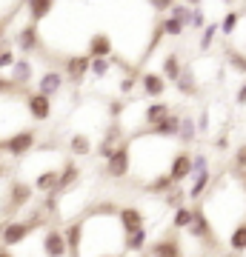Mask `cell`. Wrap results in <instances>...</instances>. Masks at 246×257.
Segmentation results:
<instances>
[{"instance_id":"obj_1","label":"cell","mask_w":246,"mask_h":257,"mask_svg":"<svg viewBox=\"0 0 246 257\" xmlns=\"http://www.w3.org/2000/svg\"><path fill=\"white\" fill-rule=\"evenodd\" d=\"M32 197H35V189H32V183H26V180H15L12 177L9 186H6V197H3V209H0V217H9V220H15V214L23 209H29L32 206Z\"/></svg>"},{"instance_id":"obj_2","label":"cell","mask_w":246,"mask_h":257,"mask_svg":"<svg viewBox=\"0 0 246 257\" xmlns=\"http://www.w3.org/2000/svg\"><path fill=\"white\" fill-rule=\"evenodd\" d=\"M192 211H195V217H192V226L186 229L189 237L203 243V246H209V248H218V231L212 226L206 209H203V206H192Z\"/></svg>"},{"instance_id":"obj_3","label":"cell","mask_w":246,"mask_h":257,"mask_svg":"<svg viewBox=\"0 0 246 257\" xmlns=\"http://www.w3.org/2000/svg\"><path fill=\"white\" fill-rule=\"evenodd\" d=\"M37 143V132L35 128H18L15 135L3 140V152L12 157V160H20V157H26Z\"/></svg>"},{"instance_id":"obj_4","label":"cell","mask_w":246,"mask_h":257,"mask_svg":"<svg viewBox=\"0 0 246 257\" xmlns=\"http://www.w3.org/2000/svg\"><path fill=\"white\" fill-rule=\"evenodd\" d=\"M106 177H112V180H123V177L132 172V140H123L118 146V152L106 160Z\"/></svg>"},{"instance_id":"obj_5","label":"cell","mask_w":246,"mask_h":257,"mask_svg":"<svg viewBox=\"0 0 246 257\" xmlns=\"http://www.w3.org/2000/svg\"><path fill=\"white\" fill-rule=\"evenodd\" d=\"M83 55L89 57V60H112V57H115V40H112V35H106V32L89 35Z\"/></svg>"},{"instance_id":"obj_6","label":"cell","mask_w":246,"mask_h":257,"mask_svg":"<svg viewBox=\"0 0 246 257\" xmlns=\"http://www.w3.org/2000/svg\"><path fill=\"white\" fill-rule=\"evenodd\" d=\"M89 66H92V60L86 55H66L60 72H63V77L72 83V86H80V83L89 77Z\"/></svg>"},{"instance_id":"obj_7","label":"cell","mask_w":246,"mask_h":257,"mask_svg":"<svg viewBox=\"0 0 246 257\" xmlns=\"http://www.w3.org/2000/svg\"><path fill=\"white\" fill-rule=\"evenodd\" d=\"M146 257H183V243L178 237V231H166L163 237L149 243Z\"/></svg>"},{"instance_id":"obj_8","label":"cell","mask_w":246,"mask_h":257,"mask_svg":"<svg viewBox=\"0 0 246 257\" xmlns=\"http://www.w3.org/2000/svg\"><path fill=\"white\" fill-rule=\"evenodd\" d=\"M26 111L35 123H49L52 114H55V103H52V97H46L40 92H29L26 94Z\"/></svg>"},{"instance_id":"obj_9","label":"cell","mask_w":246,"mask_h":257,"mask_svg":"<svg viewBox=\"0 0 246 257\" xmlns=\"http://www.w3.org/2000/svg\"><path fill=\"white\" fill-rule=\"evenodd\" d=\"M35 231V226L26 220V217H15V220H6L3 226V248H15L20 246L23 240Z\"/></svg>"},{"instance_id":"obj_10","label":"cell","mask_w":246,"mask_h":257,"mask_svg":"<svg viewBox=\"0 0 246 257\" xmlns=\"http://www.w3.org/2000/svg\"><path fill=\"white\" fill-rule=\"evenodd\" d=\"M169 177H172L175 186H183V180H189L192 177V152L189 149H178L169 160Z\"/></svg>"},{"instance_id":"obj_11","label":"cell","mask_w":246,"mask_h":257,"mask_svg":"<svg viewBox=\"0 0 246 257\" xmlns=\"http://www.w3.org/2000/svg\"><path fill=\"white\" fill-rule=\"evenodd\" d=\"M40 248H43V257H69L63 229L49 226V229L43 231V237H40Z\"/></svg>"},{"instance_id":"obj_12","label":"cell","mask_w":246,"mask_h":257,"mask_svg":"<svg viewBox=\"0 0 246 257\" xmlns=\"http://www.w3.org/2000/svg\"><path fill=\"white\" fill-rule=\"evenodd\" d=\"M15 46L20 49V55H32V52H43L40 49V26L26 23L15 32Z\"/></svg>"},{"instance_id":"obj_13","label":"cell","mask_w":246,"mask_h":257,"mask_svg":"<svg viewBox=\"0 0 246 257\" xmlns=\"http://www.w3.org/2000/svg\"><path fill=\"white\" fill-rule=\"evenodd\" d=\"M118 223H120V231L123 234H135V231L146 229V214L140 206H123L118 211Z\"/></svg>"},{"instance_id":"obj_14","label":"cell","mask_w":246,"mask_h":257,"mask_svg":"<svg viewBox=\"0 0 246 257\" xmlns=\"http://www.w3.org/2000/svg\"><path fill=\"white\" fill-rule=\"evenodd\" d=\"M178 132H181V111H172L169 117H163L157 126L146 128L149 138H157V140H178Z\"/></svg>"},{"instance_id":"obj_15","label":"cell","mask_w":246,"mask_h":257,"mask_svg":"<svg viewBox=\"0 0 246 257\" xmlns=\"http://www.w3.org/2000/svg\"><path fill=\"white\" fill-rule=\"evenodd\" d=\"M63 83H66V77H63V72H60V69H46V72L37 77V92L55 100V94H60Z\"/></svg>"},{"instance_id":"obj_16","label":"cell","mask_w":246,"mask_h":257,"mask_svg":"<svg viewBox=\"0 0 246 257\" xmlns=\"http://www.w3.org/2000/svg\"><path fill=\"white\" fill-rule=\"evenodd\" d=\"M80 183V166L74 163V160H66L60 166V180H57V194H69L77 189Z\"/></svg>"},{"instance_id":"obj_17","label":"cell","mask_w":246,"mask_h":257,"mask_svg":"<svg viewBox=\"0 0 246 257\" xmlns=\"http://www.w3.org/2000/svg\"><path fill=\"white\" fill-rule=\"evenodd\" d=\"M57 180H60V169H43V172H37L35 180H32V189L35 194H55L57 192Z\"/></svg>"},{"instance_id":"obj_18","label":"cell","mask_w":246,"mask_h":257,"mask_svg":"<svg viewBox=\"0 0 246 257\" xmlns=\"http://www.w3.org/2000/svg\"><path fill=\"white\" fill-rule=\"evenodd\" d=\"M140 92L146 97H152V100H160L166 92V80L160 72H143L140 74Z\"/></svg>"},{"instance_id":"obj_19","label":"cell","mask_w":246,"mask_h":257,"mask_svg":"<svg viewBox=\"0 0 246 257\" xmlns=\"http://www.w3.org/2000/svg\"><path fill=\"white\" fill-rule=\"evenodd\" d=\"M12 83L18 86L20 92H26V86L32 83V77H35V66H32V60L29 57H18V63L12 66Z\"/></svg>"},{"instance_id":"obj_20","label":"cell","mask_w":246,"mask_h":257,"mask_svg":"<svg viewBox=\"0 0 246 257\" xmlns=\"http://www.w3.org/2000/svg\"><path fill=\"white\" fill-rule=\"evenodd\" d=\"M175 89H178V94H183V97H198V92H201L198 72H195L192 66H183V72H181V77H178V83H175Z\"/></svg>"},{"instance_id":"obj_21","label":"cell","mask_w":246,"mask_h":257,"mask_svg":"<svg viewBox=\"0 0 246 257\" xmlns=\"http://www.w3.org/2000/svg\"><path fill=\"white\" fill-rule=\"evenodd\" d=\"M63 237H66V248H69V257H80V248H83V223H80V220L66 223Z\"/></svg>"},{"instance_id":"obj_22","label":"cell","mask_w":246,"mask_h":257,"mask_svg":"<svg viewBox=\"0 0 246 257\" xmlns=\"http://www.w3.org/2000/svg\"><path fill=\"white\" fill-rule=\"evenodd\" d=\"M120 143H123V132H120V126L115 123V126H112L109 132L103 135L101 146H98V155L103 157V163H106V160H109V157L115 155V152H118V146H120Z\"/></svg>"},{"instance_id":"obj_23","label":"cell","mask_w":246,"mask_h":257,"mask_svg":"<svg viewBox=\"0 0 246 257\" xmlns=\"http://www.w3.org/2000/svg\"><path fill=\"white\" fill-rule=\"evenodd\" d=\"M172 111H175V109H172L166 100H152V103L143 109V123H146V128L157 126V123H160L163 117H169Z\"/></svg>"},{"instance_id":"obj_24","label":"cell","mask_w":246,"mask_h":257,"mask_svg":"<svg viewBox=\"0 0 246 257\" xmlns=\"http://www.w3.org/2000/svg\"><path fill=\"white\" fill-rule=\"evenodd\" d=\"M57 6L55 3H49V0H29L26 3V12H29V23H35V26H40L43 20L52 18V12H55Z\"/></svg>"},{"instance_id":"obj_25","label":"cell","mask_w":246,"mask_h":257,"mask_svg":"<svg viewBox=\"0 0 246 257\" xmlns=\"http://www.w3.org/2000/svg\"><path fill=\"white\" fill-rule=\"evenodd\" d=\"M146 248H149V231L146 229H140V231H135V234H126V237H123V254L140 257V254H146Z\"/></svg>"},{"instance_id":"obj_26","label":"cell","mask_w":246,"mask_h":257,"mask_svg":"<svg viewBox=\"0 0 246 257\" xmlns=\"http://www.w3.org/2000/svg\"><path fill=\"white\" fill-rule=\"evenodd\" d=\"M198 120L192 114H181V132H178V140H181V149H189L195 140H198Z\"/></svg>"},{"instance_id":"obj_27","label":"cell","mask_w":246,"mask_h":257,"mask_svg":"<svg viewBox=\"0 0 246 257\" xmlns=\"http://www.w3.org/2000/svg\"><path fill=\"white\" fill-rule=\"evenodd\" d=\"M212 183H215V177H212V169H209V172H203V175H195V177H192V186L186 189L189 200H201L206 192H212Z\"/></svg>"},{"instance_id":"obj_28","label":"cell","mask_w":246,"mask_h":257,"mask_svg":"<svg viewBox=\"0 0 246 257\" xmlns=\"http://www.w3.org/2000/svg\"><path fill=\"white\" fill-rule=\"evenodd\" d=\"M181 72H183L181 55H178V52H169V55L163 57V63H160V74H163V80L166 83H178Z\"/></svg>"},{"instance_id":"obj_29","label":"cell","mask_w":246,"mask_h":257,"mask_svg":"<svg viewBox=\"0 0 246 257\" xmlns=\"http://www.w3.org/2000/svg\"><path fill=\"white\" fill-rule=\"evenodd\" d=\"M172 189H175V183H172V177H169V172H157V175H152L149 183H146V192L157 194V197H166Z\"/></svg>"},{"instance_id":"obj_30","label":"cell","mask_w":246,"mask_h":257,"mask_svg":"<svg viewBox=\"0 0 246 257\" xmlns=\"http://www.w3.org/2000/svg\"><path fill=\"white\" fill-rule=\"evenodd\" d=\"M92 152H95V146H92L89 135L74 132L72 138H69V155H72V157H89Z\"/></svg>"},{"instance_id":"obj_31","label":"cell","mask_w":246,"mask_h":257,"mask_svg":"<svg viewBox=\"0 0 246 257\" xmlns=\"http://www.w3.org/2000/svg\"><path fill=\"white\" fill-rule=\"evenodd\" d=\"M226 243H229V248H232V254H243L246 251V217L237 223V226H232Z\"/></svg>"},{"instance_id":"obj_32","label":"cell","mask_w":246,"mask_h":257,"mask_svg":"<svg viewBox=\"0 0 246 257\" xmlns=\"http://www.w3.org/2000/svg\"><path fill=\"white\" fill-rule=\"evenodd\" d=\"M192 217H195V211H192V206H181L178 211H172V231H186L192 226Z\"/></svg>"},{"instance_id":"obj_33","label":"cell","mask_w":246,"mask_h":257,"mask_svg":"<svg viewBox=\"0 0 246 257\" xmlns=\"http://www.w3.org/2000/svg\"><path fill=\"white\" fill-rule=\"evenodd\" d=\"M160 23H163V35H166V37H183V32L189 29L181 18H175V15H166V18H160Z\"/></svg>"},{"instance_id":"obj_34","label":"cell","mask_w":246,"mask_h":257,"mask_svg":"<svg viewBox=\"0 0 246 257\" xmlns=\"http://www.w3.org/2000/svg\"><path fill=\"white\" fill-rule=\"evenodd\" d=\"M186 200H189L186 189H183V186H175L172 192L163 197V206H166V209H172V211H178L181 206H186Z\"/></svg>"},{"instance_id":"obj_35","label":"cell","mask_w":246,"mask_h":257,"mask_svg":"<svg viewBox=\"0 0 246 257\" xmlns=\"http://www.w3.org/2000/svg\"><path fill=\"white\" fill-rule=\"evenodd\" d=\"M226 66L237 74H246V52H237V49L229 46L226 49Z\"/></svg>"},{"instance_id":"obj_36","label":"cell","mask_w":246,"mask_h":257,"mask_svg":"<svg viewBox=\"0 0 246 257\" xmlns=\"http://www.w3.org/2000/svg\"><path fill=\"white\" fill-rule=\"evenodd\" d=\"M237 23H240V12H237V9H229L226 15H223V20L218 23V26H220V35H223V37H232V35H235V29H237Z\"/></svg>"},{"instance_id":"obj_37","label":"cell","mask_w":246,"mask_h":257,"mask_svg":"<svg viewBox=\"0 0 246 257\" xmlns=\"http://www.w3.org/2000/svg\"><path fill=\"white\" fill-rule=\"evenodd\" d=\"M220 35V26L218 23H209V26L203 29L201 32V43H198V46H201V52H209L212 46H215V37Z\"/></svg>"},{"instance_id":"obj_38","label":"cell","mask_w":246,"mask_h":257,"mask_svg":"<svg viewBox=\"0 0 246 257\" xmlns=\"http://www.w3.org/2000/svg\"><path fill=\"white\" fill-rule=\"evenodd\" d=\"M209 26V20H206V12H203L201 3H192V20H189V29H206Z\"/></svg>"},{"instance_id":"obj_39","label":"cell","mask_w":246,"mask_h":257,"mask_svg":"<svg viewBox=\"0 0 246 257\" xmlns=\"http://www.w3.org/2000/svg\"><path fill=\"white\" fill-rule=\"evenodd\" d=\"M57 206H60V194H46L43 197V203H40V211H43L46 217H55L57 214Z\"/></svg>"},{"instance_id":"obj_40","label":"cell","mask_w":246,"mask_h":257,"mask_svg":"<svg viewBox=\"0 0 246 257\" xmlns=\"http://www.w3.org/2000/svg\"><path fill=\"white\" fill-rule=\"evenodd\" d=\"M112 63H115V57H112V60H92L89 74H92V77H98V80H101V77H106V74L112 72Z\"/></svg>"},{"instance_id":"obj_41","label":"cell","mask_w":246,"mask_h":257,"mask_svg":"<svg viewBox=\"0 0 246 257\" xmlns=\"http://www.w3.org/2000/svg\"><path fill=\"white\" fill-rule=\"evenodd\" d=\"M203 172H209V157L203 152H198V155H192V177L203 175Z\"/></svg>"},{"instance_id":"obj_42","label":"cell","mask_w":246,"mask_h":257,"mask_svg":"<svg viewBox=\"0 0 246 257\" xmlns=\"http://www.w3.org/2000/svg\"><path fill=\"white\" fill-rule=\"evenodd\" d=\"M232 169H235L237 175L246 172V143H240V146L235 149V155H232Z\"/></svg>"},{"instance_id":"obj_43","label":"cell","mask_w":246,"mask_h":257,"mask_svg":"<svg viewBox=\"0 0 246 257\" xmlns=\"http://www.w3.org/2000/svg\"><path fill=\"white\" fill-rule=\"evenodd\" d=\"M9 94H23V92L12 83V77H6V74L0 72V97H9Z\"/></svg>"},{"instance_id":"obj_44","label":"cell","mask_w":246,"mask_h":257,"mask_svg":"<svg viewBox=\"0 0 246 257\" xmlns=\"http://www.w3.org/2000/svg\"><path fill=\"white\" fill-rule=\"evenodd\" d=\"M15 63H18V52H15V46H9L3 55H0V72H6V69L12 72V66Z\"/></svg>"},{"instance_id":"obj_45","label":"cell","mask_w":246,"mask_h":257,"mask_svg":"<svg viewBox=\"0 0 246 257\" xmlns=\"http://www.w3.org/2000/svg\"><path fill=\"white\" fill-rule=\"evenodd\" d=\"M123 109H126V103L123 100H109V117L118 123L120 120V114H123Z\"/></svg>"},{"instance_id":"obj_46","label":"cell","mask_w":246,"mask_h":257,"mask_svg":"<svg viewBox=\"0 0 246 257\" xmlns=\"http://www.w3.org/2000/svg\"><path fill=\"white\" fill-rule=\"evenodd\" d=\"M198 132H209V111L198 114Z\"/></svg>"},{"instance_id":"obj_47","label":"cell","mask_w":246,"mask_h":257,"mask_svg":"<svg viewBox=\"0 0 246 257\" xmlns=\"http://www.w3.org/2000/svg\"><path fill=\"white\" fill-rule=\"evenodd\" d=\"M235 103H237V106H246V83H240V86H237V92H235Z\"/></svg>"},{"instance_id":"obj_48","label":"cell","mask_w":246,"mask_h":257,"mask_svg":"<svg viewBox=\"0 0 246 257\" xmlns=\"http://www.w3.org/2000/svg\"><path fill=\"white\" fill-rule=\"evenodd\" d=\"M12 18H0V43H6V29H9Z\"/></svg>"},{"instance_id":"obj_49","label":"cell","mask_w":246,"mask_h":257,"mask_svg":"<svg viewBox=\"0 0 246 257\" xmlns=\"http://www.w3.org/2000/svg\"><path fill=\"white\" fill-rule=\"evenodd\" d=\"M215 149H218V152H226V149H229V138H226V135H220V138L215 140Z\"/></svg>"},{"instance_id":"obj_50","label":"cell","mask_w":246,"mask_h":257,"mask_svg":"<svg viewBox=\"0 0 246 257\" xmlns=\"http://www.w3.org/2000/svg\"><path fill=\"white\" fill-rule=\"evenodd\" d=\"M0 257H15V251L12 248H0Z\"/></svg>"},{"instance_id":"obj_51","label":"cell","mask_w":246,"mask_h":257,"mask_svg":"<svg viewBox=\"0 0 246 257\" xmlns=\"http://www.w3.org/2000/svg\"><path fill=\"white\" fill-rule=\"evenodd\" d=\"M3 226H6V220H0V248H3Z\"/></svg>"},{"instance_id":"obj_52","label":"cell","mask_w":246,"mask_h":257,"mask_svg":"<svg viewBox=\"0 0 246 257\" xmlns=\"http://www.w3.org/2000/svg\"><path fill=\"white\" fill-rule=\"evenodd\" d=\"M9 46H12L9 40H6V43H0V55H3V52H6V49H9Z\"/></svg>"},{"instance_id":"obj_53","label":"cell","mask_w":246,"mask_h":257,"mask_svg":"<svg viewBox=\"0 0 246 257\" xmlns=\"http://www.w3.org/2000/svg\"><path fill=\"white\" fill-rule=\"evenodd\" d=\"M3 155H6V152H3V140H0V166H3Z\"/></svg>"},{"instance_id":"obj_54","label":"cell","mask_w":246,"mask_h":257,"mask_svg":"<svg viewBox=\"0 0 246 257\" xmlns=\"http://www.w3.org/2000/svg\"><path fill=\"white\" fill-rule=\"evenodd\" d=\"M103 257H123V254H103Z\"/></svg>"},{"instance_id":"obj_55","label":"cell","mask_w":246,"mask_h":257,"mask_svg":"<svg viewBox=\"0 0 246 257\" xmlns=\"http://www.w3.org/2000/svg\"><path fill=\"white\" fill-rule=\"evenodd\" d=\"M140 257H146V254H140Z\"/></svg>"}]
</instances>
